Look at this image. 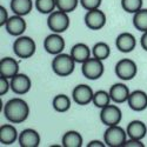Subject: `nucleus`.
<instances>
[{
    "label": "nucleus",
    "instance_id": "obj_1",
    "mask_svg": "<svg viewBox=\"0 0 147 147\" xmlns=\"http://www.w3.org/2000/svg\"><path fill=\"white\" fill-rule=\"evenodd\" d=\"M4 115L12 124H21L30 115V106L21 98L9 99L4 105Z\"/></svg>",
    "mask_w": 147,
    "mask_h": 147
},
{
    "label": "nucleus",
    "instance_id": "obj_2",
    "mask_svg": "<svg viewBox=\"0 0 147 147\" xmlns=\"http://www.w3.org/2000/svg\"><path fill=\"white\" fill-rule=\"evenodd\" d=\"M76 64V60L72 58L71 54L60 53L54 55V59L52 60V69L58 77L65 78L74 72Z\"/></svg>",
    "mask_w": 147,
    "mask_h": 147
},
{
    "label": "nucleus",
    "instance_id": "obj_3",
    "mask_svg": "<svg viewBox=\"0 0 147 147\" xmlns=\"http://www.w3.org/2000/svg\"><path fill=\"white\" fill-rule=\"evenodd\" d=\"M36 51L35 41L30 36L20 35L13 42V52L20 59H28L34 55Z\"/></svg>",
    "mask_w": 147,
    "mask_h": 147
},
{
    "label": "nucleus",
    "instance_id": "obj_4",
    "mask_svg": "<svg viewBox=\"0 0 147 147\" xmlns=\"http://www.w3.org/2000/svg\"><path fill=\"white\" fill-rule=\"evenodd\" d=\"M128 136L126 129L119 125L108 126L104 133V141L109 147H124Z\"/></svg>",
    "mask_w": 147,
    "mask_h": 147
},
{
    "label": "nucleus",
    "instance_id": "obj_5",
    "mask_svg": "<svg viewBox=\"0 0 147 147\" xmlns=\"http://www.w3.org/2000/svg\"><path fill=\"white\" fill-rule=\"evenodd\" d=\"M69 17L68 13L63 11H54L47 18V27L53 33H64L69 27Z\"/></svg>",
    "mask_w": 147,
    "mask_h": 147
},
{
    "label": "nucleus",
    "instance_id": "obj_6",
    "mask_svg": "<svg viewBox=\"0 0 147 147\" xmlns=\"http://www.w3.org/2000/svg\"><path fill=\"white\" fill-rule=\"evenodd\" d=\"M105 66L102 60L96 58H90L85 63L81 64V72L84 77L88 80H98L102 77Z\"/></svg>",
    "mask_w": 147,
    "mask_h": 147
},
{
    "label": "nucleus",
    "instance_id": "obj_7",
    "mask_svg": "<svg viewBox=\"0 0 147 147\" xmlns=\"http://www.w3.org/2000/svg\"><path fill=\"white\" fill-rule=\"evenodd\" d=\"M115 76L124 81L132 80L138 73V66L136 61L132 59H121L119 60L114 67Z\"/></svg>",
    "mask_w": 147,
    "mask_h": 147
},
{
    "label": "nucleus",
    "instance_id": "obj_8",
    "mask_svg": "<svg viewBox=\"0 0 147 147\" xmlns=\"http://www.w3.org/2000/svg\"><path fill=\"white\" fill-rule=\"evenodd\" d=\"M121 119H122V112L115 105L109 104V105H107L100 109V120L107 127L119 125Z\"/></svg>",
    "mask_w": 147,
    "mask_h": 147
},
{
    "label": "nucleus",
    "instance_id": "obj_9",
    "mask_svg": "<svg viewBox=\"0 0 147 147\" xmlns=\"http://www.w3.org/2000/svg\"><path fill=\"white\" fill-rule=\"evenodd\" d=\"M65 39L60 33H51L44 40V48L48 54L58 55L65 50Z\"/></svg>",
    "mask_w": 147,
    "mask_h": 147
},
{
    "label": "nucleus",
    "instance_id": "obj_10",
    "mask_svg": "<svg viewBox=\"0 0 147 147\" xmlns=\"http://www.w3.org/2000/svg\"><path fill=\"white\" fill-rule=\"evenodd\" d=\"M85 25L92 31H99L106 25V14L100 9L95 8L87 11L85 14Z\"/></svg>",
    "mask_w": 147,
    "mask_h": 147
},
{
    "label": "nucleus",
    "instance_id": "obj_11",
    "mask_svg": "<svg viewBox=\"0 0 147 147\" xmlns=\"http://www.w3.org/2000/svg\"><path fill=\"white\" fill-rule=\"evenodd\" d=\"M93 95H94L93 90L91 88V86H88L86 84L77 85L72 91L73 100H74L76 104H78L80 106H86L90 102H92Z\"/></svg>",
    "mask_w": 147,
    "mask_h": 147
},
{
    "label": "nucleus",
    "instance_id": "obj_12",
    "mask_svg": "<svg viewBox=\"0 0 147 147\" xmlns=\"http://www.w3.org/2000/svg\"><path fill=\"white\" fill-rule=\"evenodd\" d=\"M9 81H11L12 92L18 95H24V94L28 93L32 87L31 78L27 74H25V73H18L17 76L9 79Z\"/></svg>",
    "mask_w": 147,
    "mask_h": 147
},
{
    "label": "nucleus",
    "instance_id": "obj_13",
    "mask_svg": "<svg viewBox=\"0 0 147 147\" xmlns=\"http://www.w3.org/2000/svg\"><path fill=\"white\" fill-rule=\"evenodd\" d=\"M129 108L134 112H142L147 108V93L142 90H136L129 93L127 99Z\"/></svg>",
    "mask_w": 147,
    "mask_h": 147
},
{
    "label": "nucleus",
    "instance_id": "obj_14",
    "mask_svg": "<svg viewBox=\"0 0 147 147\" xmlns=\"http://www.w3.org/2000/svg\"><path fill=\"white\" fill-rule=\"evenodd\" d=\"M26 21L24 19V17L21 16H12L8 18L6 25H5V28L7 31V33L9 35H13V36H20L24 34V32L26 31Z\"/></svg>",
    "mask_w": 147,
    "mask_h": 147
},
{
    "label": "nucleus",
    "instance_id": "obj_15",
    "mask_svg": "<svg viewBox=\"0 0 147 147\" xmlns=\"http://www.w3.org/2000/svg\"><path fill=\"white\" fill-rule=\"evenodd\" d=\"M136 46H137L136 36L129 32L120 33L115 39V47L121 53H129L136 48Z\"/></svg>",
    "mask_w": 147,
    "mask_h": 147
},
{
    "label": "nucleus",
    "instance_id": "obj_16",
    "mask_svg": "<svg viewBox=\"0 0 147 147\" xmlns=\"http://www.w3.org/2000/svg\"><path fill=\"white\" fill-rule=\"evenodd\" d=\"M40 134L33 128H26L19 133L18 142L20 147H38L40 145Z\"/></svg>",
    "mask_w": 147,
    "mask_h": 147
},
{
    "label": "nucleus",
    "instance_id": "obj_17",
    "mask_svg": "<svg viewBox=\"0 0 147 147\" xmlns=\"http://www.w3.org/2000/svg\"><path fill=\"white\" fill-rule=\"evenodd\" d=\"M19 73V63L11 57H5L0 60V77L12 79Z\"/></svg>",
    "mask_w": 147,
    "mask_h": 147
},
{
    "label": "nucleus",
    "instance_id": "obj_18",
    "mask_svg": "<svg viewBox=\"0 0 147 147\" xmlns=\"http://www.w3.org/2000/svg\"><path fill=\"white\" fill-rule=\"evenodd\" d=\"M108 92H109V95H111L112 101L115 104L127 102V99L131 93L127 85H125L124 82H117V84L112 85Z\"/></svg>",
    "mask_w": 147,
    "mask_h": 147
},
{
    "label": "nucleus",
    "instance_id": "obj_19",
    "mask_svg": "<svg viewBox=\"0 0 147 147\" xmlns=\"http://www.w3.org/2000/svg\"><path fill=\"white\" fill-rule=\"evenodd\" d=\"M127 136L131 139H137V140H142L146 134H147V127L145 122L141 120H133L126 127Z\"/></svg>",
    "mask_w": 147,
    "mask_h": 147
},
{
    "label": "nucleus",
    "instance_id": "obj_20",
    "mask_svg": "<svg viewBox=\"0 0 147 147\" xmlns=\"http://www.w3.org/2000/svg\"><path fill=\"white\" fill-rule=\"evenodd\" d=\"M19 138V133L13 125H1L0 127V144L9 146Z\"/></svg>",
    "mask_w": 147,
    "mask_h": 147
},
{
    "label": "nucleus",
    "instance_id": "obj_21",
    "mask_svg": "<svg viewBox=\"0 0 147 147\" xmlns=\"http://www.w3.org/2000/svg\"><path fill=\"white\" fill-rule=\"evenodd\" d=\"M69 54L72 55V58L76 60V63L78 64H82L85 63L87 59L91 58V50L90 47L84 44V42H78L76 45H73L71 48Z\"/></svg>",
    "mask_w": 147,
    "mask_h": 147
},
{
    "label": "nucleus",
    "instance_id": "obj_22",
    "mask_svg": "<svg viewBox=\"0 0 147 147\" xmlns=\"http://www.w3.org/2000/svg\"><path fill=\"white\" fill-rule=\"evenodd\" d=\"M9 7L14 14L25 17L32 11L33 1L32 0H11Z\"/></svg>",
    "mask_w": 147,
    "mask_h": 147
},
{
    "label": "nucleus",
    "instance_id": "obj_23",
    "mask_svg": "<svg viewBox=\"0 0 147 147\" xmlns=\"http://www.w3.org/2000/svg\"><path fill=\"white\" fill-rule=\"evenodd\" d=\"M61 144H63V147H81L84 144V139L79 132L72 129L63 136Z\"/></svg>",
    "mask_w": 147,
    "mask_h": 147
},
{
    "label": "nucleus",
    "instance_id": "obj_24",
    "mask_svg": "<svg viewBox=\"0 0 147 147\" xmlns=\"http://www.w3.org/2000/svg\"><path fill=\"white\" fill-rule=\"evenodd\" d=\"M52 106L58 113H65L71 108V99L66 94H58L54 96Z\"/></svg>",
    "mask_w": 147,
    "mask_h": 147
},
{
    "label": "nucleus",
    "instance_id": "obj_25",
    "mask_svg": "<svg viewBox=\"0 0 147 147\" xmlns=\"http://www.w3.org/2000/svg\"><path fill=\"white\" fill-rule=\"evenodd\" d=\"M133 26L137 31L147 32V8H141L133 14Z\"/></svg>",
    "mask_w": 147,
    "mask_h": 147
},
{
    "label": "nucleus",
    "instance_id": "obj_26",
    "mask_svg": "<svg viewBox=\"0 0 147 147\" xmlns=\"http://www.w3.org/2000/svg\"><path fill=\"white\" fill-rule=\"evenodd\" d=\"M92 54H93L94 58L100 59V60L104 61L109 57V54H111V47H109L108 44H106L104 41H99L93 46Z\"/></svg>",
    "mask_w": 147,
    "mask_h": 147
},
{
    "label": "nucleus",
    "instance_id": "obj_27",
    "mask_svg": "<svg viewBox=\"0 0 147 147\" xmlns=\"http://www.w3.org/2000/svg\"><path fill=\"white\" fill-rule=\"evenodd\" d=\"M111 95H109V92H106L104 90H99L94 92V95H93V105L98 108H104L105 106L109 105V102H111Z\"/></svg>",
    "mask_w": 147,
    "mask_h": 147
},
{
    "label": "nucleus",
    "instance_id": "obj_28",
    "mask_svg": "<svg viewBox=\"0 0 147 147\" xmlns=\"http://www.w3.org/2000/svg\"><path fill=\"white\" fill-rule=\"evenodd\" d=\"M34 5L36 11L41 14H51L57 8L55 0H35Z\"/></svg>",
    "mask_w": 147,
    "mask_h": 147
},
{
    "label": "nucleus",
    "instance_id": "obj_29",
    "mask_svg": "<svg viewBox=\"0 0 147 147\" xmlns=\"http://www.w3.org/2000/svg\"><path fill=\"white\" fill-rule=\"evenodd\" d=\"M142 0H121V7L127 13L134 14L142 8Z\"/></svg>",
    "mask_w": 147,
    "mask_h": 147
},
{
    "label": "nucleus",
    "instance_id": "obj_30",
    "mask_svg": "<svg viewBox=\"0 0 147 147\" xmlns=\"http://www.w3.org/2000/svg\"><path fill=\"white\" fill-rule=\"evenodd\" d=\"M55 3L57 8L63 12H66V13L73 12L78 7V4H80L79 0H55Z\"/></svg>",
    "mask_w": 147,
    "mask_h": 147
},
{
    "label": "nucleus",
    "instance_id": "obj_31",
    "mask_svg": "<svg viewBox=\"0 0 147 147\" xmlns=\"http://www.w3.org/2000/svg\"><path fill=\"white\" fill-rule=\"evenodd\" d=\"M79 1H80V5L86 11H91V9L99 8L101 6L102 0H79Z\"/></svg>",
    "mask_w": 147,
    "mask_h": 147
},
{
    "label": "nucleus",
    "instance_id": "obj_32",
    "mask_svg": "<svg viewBox=\"0 0 147 147\" xmlns=\"http://www.w3.org/2000/svg\"><path fill=\"white\" fill-rule=\"evenodd\" d=\"M11 90V81L7 78L0 77V96L5 95Z\"/></svg>",
    "mask_w": 147,
    "mask_h": 147
},
{
    "label": "nucleus",
    "instance_id": "obj_33",
    "mask_svg": "<svg viewBox=\"0 0 147 147\" xmlns=\"http://www.w3.org/2000/svg\"><path fill=\"white\" fill-rule=\"evenodd\" d=\"M8 14H7V9L1 5L0 6V26H5L6 25V22L8 20Z\"/></svg>",
    "mask_w": 147,
    "mask_h": 147
},
{
    "label": "nucleus",
    "instance_id": "obj_34",
    "mask_svg": "<svg viewBox=\"0 0 147 147\" xmlns=\"http://www.w3.org/2000/svg\"><path fill=\"white\" fill-rule=\"evenodd\" d=\"M124 147H144V144L141 142V140H137V139H127Z\"/></svg>",
    "mask_w": 147,
    "mask_h": 147
},
{
    "label": "nucleus",
    "instance_id": "obj_35",
    "mask_svg": "<svg viewBox=\"0 0 147 147\" xmlns=\"http://www.w3.org/2000/svg\"><path fill=\"white\" fill-rule=\"evenodd\" d=\"M106 144L105 141H100V140H91L87 144V147H105Z\"/></svg>",
    "mask_w": 147,
    "mask_h": 147
},
{
    "label": "nucleus",
    "instance_id": "obj_36",
    "mask_svg": "<svg viewBox=\"0 0 147 147\" xmlns=\"http://www.w3.org/2000/svg\"><path fill=\"white\" fill-rule=\"evenodd\" d=\"M140 45L144 48V51L147 52V32H144L140 38Z\"/></svg>",
    "mask_w": 147,
    "mask_h": 147
}]
</instances>
